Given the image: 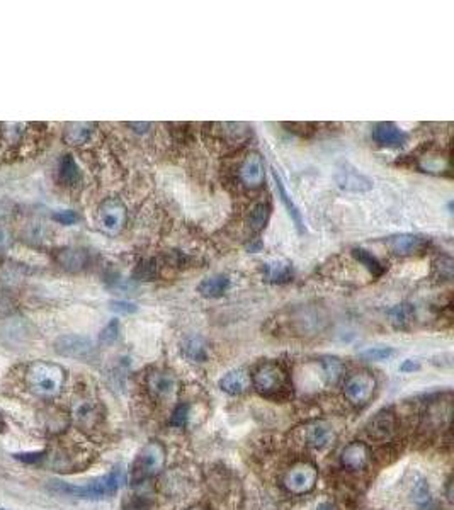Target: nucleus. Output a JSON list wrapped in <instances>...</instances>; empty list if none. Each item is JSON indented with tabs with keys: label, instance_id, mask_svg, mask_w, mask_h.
Instances as JSON below:
<instances>
[{
	"label": "nucleus",
	"instance_id": "f257e3e1",
	"mask_svg": "<svg viewBox=\"0 0 454 510\" xmlns=\"http://www.w3.org/2000/svg\"><path fill=\"white\" fill-rule=\"evenodd\" d=\"M67 380V373L60 364L36 360L26 371L28 388L41 398H54L61 393Z\"/></svg>",
	"mask_w": 454,
	"mask_h": 510
},
{
	"label": "nucleus",
	"instance_id": "f03ea898",
	"mask_svg": "<svg viewBox=\"0 0 454 510\" xmlns=\"http://www.w3.org/2000/svg\"><path fill=\"white\" fill-rule=\"evenodd\" d=\"M121 484V473L118 469L107 473V475L101 476V478L92 480L90 483L82 484H68L63 482H53L50 484V490L54 493L65 495V497L74 498H83V500H103V498H109L119 490Z\"/></svg>",
	"mask_w": 454,
	"mask_h": 510
},
{
	"label": "nucleus",
	"instance_id": "7ed1b4c3",
	"mask_svg": "<svg viewBox=\"0 0 454 510\" xmlns=\"http://www.w3.org/2000/svg\"><path fill=\"white\" fill-rule=\"evenodd\" d=\"M250 381L256 391L266 398H276L288 388V374L278 363L259 364L250 376Z\"/></svg>",
	"mask_w": 454,
	"mask_h": 510
},
{
	"label": "nucleus",
	"instance_id": "20e7f679",
	"mask_svg": "<svg viewBox=\"0 0 454 510\" xmlns=\"http://www.w3.org/2000/svg\"><path fill=\"white\" fill-rule=\"evenodd\" d=\"M163 466H165V449L157 440H150L148 444H145L143 449L134 459L132 473L133 484L145 483L147 480L161 475Z\"/></svg>",
	"mask_w": 454,
	"mask_h": 510
},
{
	"label": "nucleus",
	"instance_id": "39448f33",
	"mask_svg": "<svg viewBox=\"0 0 454 510\" xmlns=\"http://www.w3.org/2000/svg\"><path fill=\"white\" fill-rule=\"evenodd\" d=\"M145 386L152 400L158 403H172L180 391V382L176 373L169 369H150L145 378Z\"/></svg>",
	"mask_w": 454,
	"mask_h": 510
},
{
	"label": "nucleus",
	"instance_id": "423d86ee",
	"mask_svg": "<svg viewBox=\"0 0 454 510\" xmlns=\"http://www.w3.org/2000/svg\"><path fill=\"white\" fill-rule=\"evenodd\" d=\"M374 389H376V380L368 371H359V373L351 374L344 382V398L347 400L349 405L354 408H362L371 402Z\"/></svg>",
	"mask_w": 454,
	"mask_h": 510
},
{
	"label": "nucleus",
	"instance_id": "0eeeda50",
	"mask_svg": "<svg viewBox=\"0 0 454 510\" xmlns=\"http://www.w3.org/2000/svg\"><path fill=\"white\" fill-rule=\"evenodd\" d=\"M318 482L317 466L308 461L293 465L282 476V487L293 495L310 493Z\"/></svg>",
	"mask_w": 454,
	"mask_h": 510
},
{
	"label": "nucleus",
	"instance_id": "6e6552de",
	"mask_svg": "<svg viewBox=\"0 0 454 510\" xmlns=\"http://www.w3.org/2000/svg\"><path fill=\"white\" fill-rule=\"evenodd\" d=\"M97 223L107 235H118L126 223L125 204L116 198L106 199L97 211Z\"/></svg>",
	"mask_w": 454,
	"mask_h": 510
},
{
	"label": "nucleus",
	"instance_id": "1a4fd4ad",
	"mask_svg": "<svg viewBox=\"0 0 454 510\" xmlns=\"http://www.w3.org/2000/svg\"><path fill=\"white\" fill-rule=\"evenodd\" d=\"M366 436L374 442H390L397 434V417L393 411L381 410L366 425Z\"/></svg>",
	"mask_w": 454,
	"mask_h": 510
},
{
	"label": "nucleus",
	"instance_id": "9d476101",
	"mask_svg": "<svg viewBox=\"0 0 454 510\" xmlns=\"http://www.w3.org/2000/svg\"><path fill=\"white\" fill-rule=\"evenodd\" d=\"M54 351L70 359H87L94 352V344L83 335H61L54 340Z\"/></svg>",
	"mask_w": 454,
	"mask_h": 510
},
{
	"label": "nucleus",
	"instance_id": "9b49d317",
	"mask_svg": "<svg viewBox=\"0 0 454 510\" xmlns=\"http://www.w3.org/2000/svg\"><path fill=\"white\" fill-rule=\"evenodd\" d=\"M337 434L336 429L325 420H313L303 427V440L308 447L313 449H327L333 444Z\"/></svg>",
	"mask_w": 454,
	"mask_h": 510
},
{
	"label": "nucleus",
	"instance_id": "f8f14e48",
	"mask_svg": "<svg viewBox=\"0 0 454 510\" xmlns=\"http://www.w3.org/2000/svg\"><path fill=\"white\" fill-rule=\"evenodd\" d=\"M371 136L374 143L383 148H402L409 141V134L395 123L384 121L373 126Z\"/></svg>",
	"mask_w": 454,
	"mask_h": 510
},
{
	"label": "nucleus",
	"instance_id": "ddd939ff",
	"mask_svg": "<svg viewBox=\"0 0 454 510\" xmlns=\"http://www.w3.org/2000/svg\"><path fill=\"white\" fill-rule=\"evenodd\" d=\"M264 176H266V170H264V159L259 152H250L249 155L243 159L240 170H238V177L240 182L245 187L256 189L259 185H262Z\"/></svg>",
	"mask_w": 454,
	"mask_h": 510
},
{
	"label": "nucleus",
	"instance_id": "4468645a",
	"mask_svg": "<svg viewBox=\"0 0 454 510\" xmlns=\"http://www.w3.org/2000/svg\"><path fill=\"white\" fill-rule=\"evenodd\" d=\"M293 327V335H317L325 327V318L313 309H301L296 312L289 320Z\"/></svg>",
	"mask_w": 454,
	"mask_h": 510
},
{
	"label": "nucleus",
	"instance_id": "2eb2a0df",
	"mask_svg": "<svg viewBox=\"0 0 454 510\" xmlns=\"http://www.w3.org/2000/svg\"><path fill=\"white\" fill-rule=\"evenodd\" d=\"M429 240L422 235H413V233H400L393 235L386 240L388 249L397 255H413L422 252L427 247Z\"/></svg>",
	"mask_w": 454,
	"mask_h": 510
},
{
	"label": "nucleus",
	"instance_id": "dca6fc26",
	"mask_svg": "<svg viewBox=\"0 0 454 510\" xmlns=\"http://www.w3.org/2000/svg\"><path fill=\"white\" fill-rule=\"evenodd\" d=\"M369 449L364 442H355L347 444L346 447L340 453V465L342 468H346L347 471H361L368 466L369 462Z\"/></svg>",
	"mask_w": 454,
	"mask_h": 510
},
{
	"label": "nucleus",
	"instance_id": "f3484780",
	"mask_svg": "<svg viewBox=\"0 0 454 510\" xmlns=\"http://www.w3.org/2000/svg\"><path fill=\"white\" fill-rule=\"evenodd\" d=\"M336 182L340 189L349 192H366L373 189V181L352 167H344L337 172Z\"/></svg>",
	"mask_w": 454,
	"mask_h": 510
},
{
	"label": "nucleus",
	"instance_id": "a211bd4d",
	"mask_svg": "<svg viewBox=\"0 0 454 510\" xmlns=\"http://www.w3.org/2000/svg\"><path fill=\"white\" fill-rule=\"evenodd\" d=\"M250 385H252V381H250V374L243 369L230 371V373L225 374V376L220 380V382H218L221 391L228 393V395H231V396L243 395L245 391H249Z\"/></svg>",
	"mask_w": 454,
	"mask_h": 510
},
{
	"label": "nucleus",
	"instance_id": "6ab92c4d",
	"mask_svg": "<svg viewBox=\"0 0 454 510\" xmlns=\"http://www.w3.org/2000/svg\"><path fill=\"white\" fill-rule=\"evenodd\" d=\"M231 286V279L230 276L227 274H214L209 276V278L203 279L198 286V293L201 294L203 298H221Z\"/></svg>",
	"mask_w": 454,
	"mask_h": 510
},
{
	"label": "nucleus",
	"instance_id": "aec40b11",
	"mask_svg": "<svg viewBox=\"0 0 454 510\" xmlns=\"http://www.w3.org/2000/svg\"><path fill=\"white\" fill-rule=\"evenodd\" d=\"M272 178H274V184H276V189H278V194H279V199H281V203L285 204L286 211H288L289 218L293 220L294 227L298 228V232L303 233L305 232V227H303V216H301L300 210H298V206L294 204V201L291 199V196H289L288 189H286L285 182L281 181V177H279V174L276 172V170H272Z\"/></svg>",
	"mask_w": 454,
	"mask_h": 510
},
{
	"label": "nucleus",
	"instance_id": "412c9836",
	"mask_svg": "<svg viewBox=\"0 0 454 510\" xmlns=\"http://www.w3.org/2000/svg\"><path fill=\"white\" fill-rule=\"evenodd\" d=\"M264 279L271 284H286L293 279V265L288 261H269L264 264Z\"/></svg>",
	"mask_w": 454,
	"mask_h": 510
},
{
	"label": "nucleus",
	"instance_id": "4be33fe9",
	"mask_svg": "<svg viewBox=\"0 0 454 510\" xmlns=\"http://www.w3.org/2000/svg\"><path fill=\"white\" fill-rule=\"evenodd\" d=\"M180 352L186 357L189 363L203 364L208 360L209 357V347L201 337H187L186 340L180 344Z\"/></svg>",
	"mask_w": 454,
	"mask_h": 510
},
{
	"label": "nucleus",
	"instance_id": "5701e85b",
	"mask_svg": "<svg viewBox=\"0 0 454 510\" xmlns=\"http://www.w3.org/2000/svg\"><path fill=\"white\" fill-rule=\"evenodd\" d=\"M322 380L327 386H336L344 374V363L339 357H322L320 359Z\"/></svg>",
	"mask_w": 454,
	"mask_h": 510
},
{
	"label": "nucleus",
	"instance_id": "b1692460",
	"mask_svg": "<svg viewBox=\"0 0 454 510\" xmlns=\"http://www.w3.org/2000/svg\"><path fill=\"white\" fill-rule=\"evenodd\" d=\"M269 218H271V206L269 203H259L250 210L247 216V227L252 233H259L266 228Z\"/></svg>",
	"mask_w": 454,
	"mask_h": 510
},
{
	"label": "nucleus",
	"instance_id": "393cba45",
	"mask_svg": "<svg viewBox=\"0 0 454 510\" xmlns=\"http://www.w3.org/2000/svg\"><path fill=\"white\" fill-rule=\"evenodd\" d=\"M94 126L90 123H70L65 130V141L70 145H83L92 138Z\"/></svg>",
	"mask_w": 454,
	"mask_h": 510
},
{
	"label": "nucleus",
	"instance_id": "a878e982",
	"mask_svg": "<svg viewBox=\"0 0 454 510\" xmlns=\"http://www.w3.org/2000/svg\"><path fill=\"white\" fill-rule=\"evenodd\" d=\"M388 318H390L391 325L397 329H405L406 325L413 322L415 318V308L410 303H400L395 305L393 308L388 309Z\"/></svg>",
	"mask_w": 454,
	"mask_h": 510
},
{
	"label": "nucleus",
	"instance_id": "bb28decb",
	"mask_svg": "<svg viewBox=\"0 0 454 510\" xmlns=\"http://www.w3.org/2000/svg\"><path fill=\"white\" fill-rule=\"evenodd\" d=\"M58 177L63 182L65 185H74L77 184L82 178L81 167L77 165L75 159L72 155H63L60 162V169H58Z\"/></svg>",
	"mask_w": 454,
	"mask_h": 510
},
{
	"label": "nucleus",
	"instance_id": "cd10ccee",
	"mask_svg": "<svg viewBox=\"0 0 454 510\" xmlns=\"http://www.w3.org/2000/svg\"><path fill=\"white\" fill-rule=\"evenodd\" d=\"M352 257L355 258V261L359 262L361 265H364L366 269H368L369 274L373 276V278H380V276H383L384 272V265L381 264L380 261H378L376 257L371 252H368V250L364 249H352Z\"/></svg>",
	"mask_w": 454,
	"mask_h": 510
},
{
	"label": "nucleus",
	"instance_id": "c85d7f7f",
	"mask_svg": "<svg viewBox=\"0 0 454 510\" xmlns=\"http://www.w3.org/2000/svg\"><path fill=\"white\" fill-rule=\"evenodd\" d=\"M58 262H60L63 269L75 272V271H81L83 265H85L87 257L82 250L67 249V250H61L60 255H58Z\"/></svg>",
	"mask_w": 454,
	"mask_h": 510
},
{
	"label": "nucleus",
	"instance_id": "c756f323",
	"mask_svg": "<svg viewBox=\"0 0 454 510\" xmlns=\"http://www.w3.org/2000/svg\"><path fill=\"white\" fill-rule=\"evenodd\" d=\"M99 410H97V405H94L92 402H83L75 408V420L82 427H94L99 422Z\"/></svg>",
	"mask_w": 454,
	"mask_h": 510
},
{
	"label": "nucleus",
	"instance_id": "7c9ffc66",
	"mask_svg": "<svg viewBox=\"0 0 454 510\" xmlns=\"http://www.w3.org/2000/svg\"><path fill=\"white\" fill-rule=\"evenodd\" d=\"M412 500L419 505L420 509H427L429 505H432V493H431V487H429L427 480L419 476L415 480L412 487Z\"/></svg>",
	"mask_w": 454,
	"mask_h": 510
},
{
	"label": "nucleus",
	"instance_id": "2f4dec72",
	"mask_svg": "<svg viewBox=\"0 0 454 510\" xmlns=\"http://www.w3.org/2000/svg\"><path fill=\"white\" fill-rule=\"evenodd\" d=\"M189 417H191V408H189L187 403H179V405L176 407V410L172 411V417H170V424L174 425V427H186L187 425V420Z\"/></svg>",
	"mask_w": 454,
	"mask_h": 510
},
{
	"label": "nucleus",
	"instance_id": "473e14b6",
	"mask_svg": "<svg viewBox=\"0 0 454 510\" xmlns=\"http://www.w3.org/2000/svg\"><path fill=\"white\" fill-rule=\"evenodd\" d=\"M119 337V322L118 320H111L99 334V340L103 345H111L118 340Z\"/></svg>",
	"mask_w": 454,
	"mask_h": 510
},
{
	"label": "nucleus",
	"instance_id": "72a5a7b5",
	"mask_svg": "<svg viewBox=\"0 0 454 510\" xmlns=\"http://www.w3.org/2000/svg\"><path fill=\"white\" fill-rule=\"evenodd\" d=\"M366 360H386L395 356V351L391 347H371L361 354Z\"/></svg>",
	"mask_w": 454,
	"mask_h": 510
},
{
	"label": "nucleus",
	"instance_id": "f704fd0d",
	"mask_svg": "<svg viewBox=\"0 0 454 510\" xmlns=\"http://www.w3.org/2000/svg\"><path fill=\"white\" fill-rule=\"evenodd\" d=\"M435 271H437L441 279H451L453 278V261L449 257H441L435 261L434 264Z\"/></svg>",
	"mask_w": 454,
	"mask_h": 510
},
{
	"label": "nucleus",
	"instance_id": "c9c22d12",
	"mask_svg": "<svg viewBox=\"0 0 454 510\" xmlns=\"http://www.w3.org/2000/svg\"><path fill=\"white\" fill-rule=\"evenodd\" d=\"M53 220L56 221V223L65 225V227H70V225L77 223L79 214L75 213V211H72V210H61V211H56V213L53 214Z\"/></svg>",
	"mask_w": 454,
	"mask_h": 510
},
{
	"label": "nucleus",
	"instance_id": "e433bc0d",
	"mask_svg": "<svg viewBox=\"0 0 454 510\" xmlns=\"http://www.w3.org/2000/svg\"><path fill=\"white\" fill-rule=\"evenodd\" d=\"M111 308L118 313H134L136 312V305L130 303V301H112Z\"/></svg>",
	"mask_w": 454,
	"mask_h": 510
},
{
	"label": "nucleus",
	"instance_id": "4c0bfd02",
	"mask_svg": "<svg viewBox=\"0 0 454 510\" xmlns=\"http://www.w3.org/2000/svg\"><path fill=\"white\" fill-rule=\"evenodd\" d=\"M419 367H420L419 363H415V360L409 359V360H405V363L402 364L400 369L403 371V373H413V371H417V369H419Z\"/></svg>",
	"mask_w": 454,
	"mask_h": 510
},
{
	"label": "nucleus",
	"instance_id": "58836bf2",
	"mask_svg": "<svg viewBox=\"0 0 454 510\" xmlns=\"http://www.w3.org/2000/svg\"><path fill=\"white\" fill-rule=\"evenodd\" d=\"M130 127H134V131L136 133H147L148 130H150V123H128Z\"/></svg>",
	"mask_w": 454,
	"mask_h": 510
},
{
	"label": "nucleus",
	"instance_id": "ea45409f",
	"mask_svg": "<svg viewBox=\"0 0 454 510\" xmlns=\"http://www.w3.org/2000/svg\"><path fill=\"white\" fill-rule=\"evenodd\" d=\"M125 510H147V509L141 504H138V502H130V504L125 505Z\"/></svg>",
	"mask_w": 454,
	"mask_h": 510
},
{
	"label": "nucleus",
	"instance_id": "a19ab883",
	"mask_svg": "<svg viewBox=\"0 0 454 510\" xmlns=\"http://www.w3.org/2000/svg\"><path fill=\"white\" fill-rule=\"evenodd\" d=\"M317 510H337L336 505H332L330 502H322L320 505H318Z\"/></svg>",
	"mask_w": 454,
	"mask_h": 510
},
{
	"label": "nucleus",
	"instance_id": "79ce46f5",
	"mask_svg": "<svg viewBox=\"0 0 454 510\" xmlns=\"http://www.w3.org/2000/svg\"><path fill=\"white\" fill-rule=\"evenodd\" d=\"M7 243V233L3 229H0V247H3Z\"/></svg>",
	"mask_w": 454,
	"mask_h": 510
},
{
	"label": "nucleus",
	"instance_id": "37998d69",
	"mask_svg": "<svg viewBox=\"0 0 454 510\" xmlns=\"http://www.w3.org/2000/svg\"><path fill=\"white\" fill-rule=\"evenodd\" d=\"M2 427H3V422H2V418H0V431H2Z\"/></svg>",
	"mask_w": 454,
	"mask_h": 510
},
{
	"label": "nucleus",
	"instance_id": "c03bdc74",
	"mask_svg": "<svg viewBox=\"0 0 454 510\" xmlns=\"http://www.w3.org/2000/svg\"><path fill=\"white\" fill-rule=\"evenodd\" d=\"M191 510H205V509H201V507H194V509H191Z\"/></svg>",
	"mask_w": 454,
	"mask_h": 510
},
{
	"label": "nucleus",
	"instance_id": "a18cd8bd",
	"mask_svg": "<svg viewBox=\"0 0 454 510\" xmlns=\"http://www.w3.org/2000/svg\"><path fill=\"white\" fill-rule=\"evenodd\" d=\"M0 510H2V509H0Z\"/></svg>",
	"mask_w": 454,
	"mask_h": 510
}]
</instances>
